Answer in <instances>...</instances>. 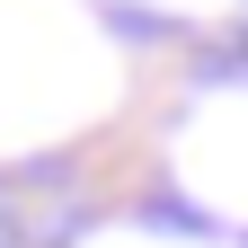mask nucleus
I'll use <instances>...</instances> for the list:
<instances>
[{
	"label": "nucleus",
	"instance_id": "1",
	"mask_svg": "<svg viewBox=\"0 0 248 248\" xmlns=\"http://www.w3.org/2000/svg\"><path fill=\"white\" fill-rule=\"evenodd\" d=\"M0 231H9V222H0Z\"/></svg>",
	"mask_w": 248,
	"mask_h": 248
}]
</instances>
